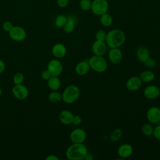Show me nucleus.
<instances>
[{
  "label": "nucleus",
  "mask_w": 160,
  "mask_h": 160,
  "mask_svg": "<svg viewBox=\"0 0 160 160\" xmlns=\"http://www.w3.org/2000/svg\"><path fill=\"white\" fill-rule=\"evenodd\" d=\"M48 88L51 91H58L59 89L61 86V81L59 78V76H51V78L47 81Z\"/></svg>",
  "instance_id": "obj_21"
},
{
  "label": "nucleus",
  "mask_w": 160,
  "mask_h": 160,
  "mask_svg": "<svg viewBox=\"0 0 160 160\" xmlns=\"http://www.w3.org/2000/svg\"><path fill=\"white\" fill-rule=\"evenodd\" d=\"M159 83H160V78H159Z\"/></svg>",
  "instance_id": "obj_41"
},
{
  "label": "nucleus",
  "mask_w": 160,
  "mask_h": 160,
  "mask_svg": "<svg viewBox=\"0 0 160 160\" xmlns=\"http://www.w3.org/2000/svg\"><path fill=\"white\" fill-rule=\"evenodd\" d=\"M100 23L104 27H109L112 25L113 22V18L112 16L108 13L106 12L102 15L100 16Z\"/></svg>",
  "instance_id": "obj_23"
},
{
  "label": "nucleus",
  "mask_w": 160,
  "mask_h": 160,
  "mask_svg": "<svg viewBox=\"0 0 160 160\" xmlns=\"http://www.w3.org/2000/svg\"><path fill=\"white\" fill-rule=\"evenodd\" d=\"M136 54L138 59L139 61L144 62L150 57V51L147 47L140 46L137 48Z\"/></svg>",
  "instance_id": "obj_19"
},
{
  "label": "nucleus",
  "mask_w": 160,
  "mask_h": 160,
  "mask_svg": "<svg viewBox=\"0 0 160 160\" xmlns=\"http://www.w3.org/2000/svg\"><path fill=\"white\" fill-rule=\"evenodd\" d=\"M154 127L151 123H145L141 127V131L142 134L147 137H151L153 134Z\"/></svg>",
  "instance_id": "obj_25"
},
{
  "label": "nucleus",
  "mask_w": 160,
  "mask_h": 160,
  "mask_svg": "<svg viewBox=\"0 0 160 160\" xmlns=\"http://www.w3.org/2000/svg\"><path fill=\"white\" fill-rule=\"evenodd\" d=\"M88 152L84 143H72L66 151V156L69 160H82Z\"/></svg>",
  "instance_id": "obj_2"
},
{
  "label": "nucleus",
  "mask_w": 160,
  "mask_h": 160,
  "mask_svg": "<svg viewBox=\"0 0 160 160\" xmlns=\"http://www.w3.org/2000/svg\"><path fill=\"white\" fill-rule=\"evenodd\" d=\"M108 59L114 64L119 63L122 59V52L119 48H111L108 52Z\"/></svg>",
  "instance_id": "obj_14"
},
{
  "label": "nucleus",
  "mask_w": 160,
  "mask_h": 160,
  "mask_svg": "<svg viewBox=\"0 0 160 160\" xmlns=\"http://www.w3.org/2000/svg\"><path fill=\"white\" fill-rule=\"evenodd\" d=\"M5 69H6V64L2 60L0 59V74L2 73L5 71Z\"/></svg>",
  "instance_id": "obj_37"
},
{
  "label": "nucleus",
  "mask_w": 160,
  "mask_h": 160,
  "mask_svg": "<svg viewBox=\"0 0 160 160\" xmlns=\"http://www.w3.org/2000/svg\"><path fill=\"white\" fill-rule=\"evenodd\" d=\"M1 94H2V89H1V88H0V96H1Z\"/></svg>",
  "instance_id": "obj_40"
},
{
  "label": "nucleus",
  "mask_w": 160,
  "mask_h": 160,
  "mask_svg": "<svg viewBox=\"0 0 160 160\" xmlns=\"http://www.w3.org/2000/svg\"><path fill=\"white\" fill-rule=\"evenodd\" d=\"M76 24V19L72 15H69L67 16V20L62 27L63 30L66 33H71L72 32L75 28Z\"/></svg>",
  "instance_id": "obj_20"
},
{
  "label": "nucleus",
  "mask_w": 160,
  "mask_h": 160,
  "mask_svg": "<svg viewBox=\"0 0 160 160\" xmlns=\"http://www.w3.org/2000/svg\"><path fill=\"white\" fill-rule=\"evenodd\" d=\"M8 33L10 38L16 42L22 41L26 38V30L19 26H13Z\"/></svg>",
  "instance_id": "obj_6"
},
{
  "label": "nucleus",
  "mask_w": 160,
  "mask_h": 160,
  "mask_svg": "<svg viewBox=\"0 0 160 160\" xmlns=\"http://www.w3.org/2000/svg\"><path fill=\"white\" fill-rule=\"evenodd\" d=\"M145 65V66L148 68H149V69H152V68H154L156 66V61L152 58H151V56L148 59H146L144 62H143Z\"/></svg>",
  "instance_id": "obj_31"
},
{
  "label": "nucleus",
  "mask_w": 160,
  "mask_h": 160,
  "mask_svg": "<svg viewBox=\"0 0 160 160\" xmlns=\"http://www.w3.org/2000/svg\"><path fill=\"white\" fill-rule=\"evenodd\" d=\"M152 136H154V138L155 139L160 141V124H159V125L156 126L155 128H154Z\"/></svg>",
  "instance_id": "obj_33"
},
{
  "label": "nucleus",
  "mask_w": 160,
  "mask_h": 160,
  "mask_svg": "<svg viewBox=\"0 0 160 160\" xmlns=\"http://www.w3.org/2000/svg\"><path fill=\"white\" fill-rule=\"evenodd\" d=\"M86 138V132L80 128L73 129L69 134L70 140L72 143H84Z\"/></svg>",
  "instance_id": "obj_8"
},
{
  "label": "nucleus",
  "mask_w": 160,
  "mask_h": 160,
  "mask_svg": "<svg viewBox=\"0 0 160 160\" xmlns=\"http://www.w3.org/2000/svg\"><path fill=\"white\" fill-rule=\"evenodd\" d=\"M146 118L151 124H156L160 121V108L158 106L150 107L146 112Z\"/></svg>",
  "instance_id": "obj_10"
},
{
  "label": "nucleus",
  "mask_w": 160,
  "mask_h": 160,
  "mask_svg": "<svg viewBox=\"0 0 160 160\" xmlns=\"http://www.w3.org/2000/svg\"><path fill=\"white\" fill-rule=\"evenodd\" d=\"M12 93L14 97L17 99L24 100L28 97L29 91L22 84H14L12 89Z\"/></svg>",
  "instance_id": "obj_9"
},
{
  "label": "nucleus",
  "mask_w": 160,
  "mask_h": 160,
  "mask_svg": "<svg viewBox=\"0 0 160 160\" xmlns=\"http://www.w3.org/2000/svg\"><path fill=\"white\" fill-rule=\"evenodd\" d=\"M126 41L125 33L119 29H113L106 34L105 42L110 48H120Z\"/></svg>",
  "instance_id": "obj_1"
},
{
  "label": "nucleus",
  "mask_w": 160,
  "mask_h": 160,
  "mask_svg": "<svg viewBox=\"0 0 160 160\" xmlns=\"http://www.w3.org/2000/svg\"><path fill=\"white\" fill-rule=\"evenodd\" d=\"M88 61L90 68L96 72L102 73L108 69V62L103 56L93 55Z\"/></svg>",
  "instance_id": "obj_4"
},
{
  "label": "nucleus",
  "mask_w": 160,
  "mask_h": 160,
  "mask_svg": "<svg viewBox=\"0 0 160 160\" xmlns=\"http://www.w3.org/2000/svg\"><path fill=\"white\" fill-rule=\"evenodd\" d=\"M142 83V81L139 77L134 76L127 80L126 82V87L128 90L130 91H136L141 88Z\"/></svg>",
  "instance_id": "obj_11"
},
{
  "label": "nucleus",
  "mask_w": 160,
  "mask_h": 160,
  "mask_svg": "<svg viewBox=\"0 0 160 160\" xmlns=\"http://www.w3.org/2000/svg\"><path fill=\"white\" fill-rule=\"evenodd\" d=\"M49 101L52 103H57L62 101V93L58 91H52L48 95Z\"/></svg>",
  "instance_id": "obj_24"
},
{
  "label": "nucleus",
  "mask_w": 160,
  "mask_h": 160,
  "mask_svg": "<svg viewBox=\"0 0 160 160\" xmlns=\"http://www.w3.org/2000/svg\"><path fill=\"white\" fill-rule=\"evenodd\" d=\"M108 46L105 41L96 40L92 44L91 49L94 55L103 56L107 51Z\"/></svg>",
  "instance_id": "obj_13"
},
{
  "label": "nucleus",
  "mask_w": 160,
  "mask_h": 160,
  "mask_svg": "<svg viewBox=\"0 0 160 160\" xmlns=\"http://www.w3.org/2000/svg\"><path fill=\"white\" fill-rule=\"evenodd\" d=\"M56 2L60 8H65L69 4V0H56Z\"/></svg>",
  "instance_id": "obj_36"
},
{
  "label": "nucleus",
  "mask_w": 160,
  "mask_h": 160,
  "mask_svg": "<svg viewBox=\"0 0 160 160\" xmlns=\"http://www.w3.org/2000/svg\"><path fill=\"white\" fill-rule=\"evenodd\" d=\"M82 122V118H81V116H78V115H74V117L72 118V124L74 126H79Z\"/></svg>",
  "instance_id": "obj_34"
},
{
  "label": "nucleus",
  "mask_w": 160,
  "mask_h": 160,
  "mask_svg": "<svg viewBox=\"0 0 160 160\" xmlns=\"http://www.w3.org/2000/svg\"><path fill=\"white\" fill-rule=\"evenodd\" d=\"M92 5V1L91 0H80L79 6L81 10L84 11H88L91 10Z\"/></svg>",
  "instance_id": "obj_28"
},
{
  "label": "nucleus",
  "mask_w": 160,
  "mask_h": 160,
  "mask_svg": "<svg viewBox=\"0 0 160 160\" xmlns=\"http://www.w3.org/2000/svg\"><path fill=\"white\" fill-rule=\"evenodd\" d=\"M90 66L88 61L84 60L79 62L75 66L74 70L77 74L79 76L86 75L90 70Z\"/></svg>",
  "instance_id": "obj_17"
},
{
  "label": "nucleus",
  "mask_w": 160,
  "mask_h": 160,
  "mask_svg": "<svg viewBox=\"0 0 160 160\" xmlns=\"http://www.w3.org/2000/svg\"><path fill=\"white\" fill-rule=\"evenodd\" d=\"M46 160H59V158L54 154H49L46 158Z\"/></svg>",
  "instance_id": "obj_38"
},
{
  "label": "nucleus",
  "mask_w": 160,
  "mask_h": 160,
  "mask_svg": "<svg viewBox=\"0 0 160 160\" xmlns=\"http://www.w3.org/2000/svg\"><path fill=\"white\" fill-rule=\"evenodd\" d=\"M13 27V24L10 21H5L2 23V29L6 31V32H9V31Z\"/></svg>",
  "instance_id": "obj_32"
},
{
  "label": "nucleus",
  "mask_w": 160,
  "mask_h": 160,
  "mask_svg": "<svg viewBox=\"0 0 160 160\" xmlns=\"http://www.w3.org/2000/svg\"><path fill=\"white\" fill-rule=\"evenodd\" d=\"M79 96V88L74 84H71L64 89L62 93V101L66 104H72L77 101Z\"/></svg>",
  "instance_id": "obj_3"
},
{
  "label": "nucleus",
  "mask_w": 160,
  "mask_h": 160,
  "mask_svg": "<svg viewBox=\"0 0 160 160\" xmlns=\"http://www.w3.org/2000/svg\"><path fill=\"white\" fill-rule=\"evenodd\" d=\"M51 74L48 69L43 70L41 73V77L44 80L48 81L51 78Z\"/></svg>",
  "instance_id": "obj_35"
},
{
  "label": "nucleus",
  "mask_w": 160,
  "mask_h": 160,
  "mask_svg": "<svg viewBox=\"0 0 160 160\" xmlns=\"http://www.w3.org/2000/svg\"><path fill=\"white\" fill-rule=\"evenodd\" d=\"M140 79L142 82H151L154 81L155 78L154 73L150 70H146L142 71L139 76Z\"/></svg>",
  "instance_id": "obj_22"
},
{
  "label": "nucleus",
  "mask_w": 160,
  "mask_h": 160,
  "mask_svg": "<svg viewBox=\"0 0 160 160\" xmlns=\"http://www.w3.org/2000/svg\"><path fill=\"white\" fill-rule=\"evenodd\" d=\"M47 69L51 73V76H59L63 71V66L60 61L57 59L50 60L47 65Z\"/></svg>",
  "instance_id": "obj_7"
},
{
  "label": "nucleus",
  "mask_w": 160,
  "mask_h": 160,
  "mask_svg": "<svg viewBox=\"0 0 160 160\" xmlns=\"http://www.w3.org/2000/svg\"><path fill=\"white\" fill-rule=\"evenodd\" d=\"M93 158H94L93 155L92 154H91V153L88 152L87 154L85 156L84 159H86V160H92Z\"/></svg>",
  "instance_id": "obj_39"
},
{
  "label": "nucleus",
  "mask_w": 160,
  "mask_h": 160,
  "mask_svg": "<svg viewBox=\"0 0 160 160\" xmlns=\"http://www.w3.org/2000/svg\"><path fill=\"white\" fill-rule=\"evenodd\" d=\"M133 153L132 146L128 143L122 144L118 149V154L121 159H126L131 156Z\"/></svg>",
  "instance_id": "obj_15"
},
{
  "label": "nucleus",
  "mask_w": 160,
  "mask_h": 160,
  "mask_svg": "<svg viewBox=\"0 0 160 160\" xmlns=\"http://www.w3.org/2000/svg\"><path fill=\"white\" fill-rule=\"evenodd\" d=\"M106 32L102 30L99 29L96 31L95 34V39L97 41H105L106 38Z\"/></svg>",
  "instance_id": "obj_30"
},
{
  "label": "nucleus",
  "mask_w": 160,
  "mask_h": 160,
  "mask_svg": "<svg viewBox=\"0 0 160 160\" xmlns=\"http://www.w3.org/2000/svg\"><path fill=\"white\" fill-rule=\"evenodd\" d=\"M143 94L144 97L148 99H154L159 96L160 89L157 86L151 84L144 89Z\"/></svg>",
  "instance_id": "obj_12"
},
{
  "label": "nucleus",
  "mask_w": 160,
  "mask_h": 160,
  "mask_svg": "<svg viewBox=\"0 0 160 160\" xmlns=\"http://www.w3.org/2000/svg\"><path fill=\"white\" fill-rule=\"evenodd\" d=\"M73 117L74 114L71 111L64 109L62 110L59 114V120L64 125H69L72 124Z\"/></svg>",
  "instance_id": "obj_18"
},
{
  "label": "nucleus",
  "mask_w": 160,
  "mask_h": 160,
  "mask_svg": "<svg viewBox=\"0 0 160 160\" xmlns=\"http://www.w3.org/2000/svg\"><path fill=\"white\" fill-rule=\"evenodd\" d=\"M122 136V131L119 128L114 129L111 133L109 138L110 140L112 142H116L119 141Z\"/></svg>",
  "instance_id": "obj_26"
},
{
  "label": "nucleus",
  "mask_w": 160,
  "mask_h": 160,
  "mask_svg": "<svg viewBox=\"0 0 160 160\" xmlns=\"http://www.w3.org/2000/svg\"><path fill=\"white\" fill-rule=\"evenodd\" d=\"M24 80V75L21 72H17L12 77V81L14 84H22Z\"/></svg>",
  "instance_id": "obj_29"
},
{
  "label": "nucleus",
  "mask_w": 160,
  "mask_h": 160,
  "mask_svg": "<svg viewBox=\"0 0 160 160\" xmlns=\"http://www.w3.org/2000/svg\"><path fill=\"white\" fill-rule=\"evenodd\" d=\"M109 4L107 0H93L91 10L96 16H101L108 12Z\"/></svg>",
  "instance_id": "obj_5"
},
{
  "label": "nucleus",
  "mask_w": 160,
  "mask_h": 160,
  "mask_svg": "<svg viewBox=\"0 0 160 160\" xmlns=\"http://www.w3.org/2000/svg\"><path fill=\"white\" fill-rule=\"evenodd\" d=\"M67 20V16L61 14L58 15L54 20V24L57 28H62Z\"/></svg>",
  "instance_id": "obj_27"
},
{
  "label": "nucleus",
  "mask_w": 160,
  "mask_h": 160,
  "mask_svg": "<svg viewBox=\"0 0 160 160\" xmlns=\"http://www.w3.org/2000/svg\"><path fill=\"white\" fill-rule=\"evenodd\" d=\"M51 52L55 58L60 59L64 58L66 56L67 53V49L63 44L56 43L52 46Z\"/></svg>",
  "instance_id": "obj_16"
}]
</instances>
